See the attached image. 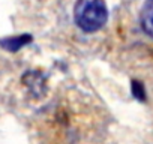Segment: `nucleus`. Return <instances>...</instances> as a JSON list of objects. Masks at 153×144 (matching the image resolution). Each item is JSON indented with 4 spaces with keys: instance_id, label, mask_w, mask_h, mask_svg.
<instances>
[{
    "instance_id": "obj_1",
    "label": "nucleus",
    "mask_w": 153,
    "mask_h": 144,
    "mask_svg": "<svg viewBox=\"0 0 153 144\" xmlns=\"http://www.w3.org/2000/svg\"><path fill=\"white\" fill-rule=\"evenodd\" d=\"M74 18L76 26L87 33L101 30L108 20L105 0H76Z\"/></svg>"
},
{
    "instance_id": "obj_2",
    "label": "nucleus",
    "mask_w": 153,
    "mask_h": 144,
    "mask_svg": "<svg viewBox=\"0 0 153 144\" xmlns=\"http://www.w3.org/2000/svg\"><path fill=\"white\" fill-rule=\"evenodd\" d=\"M140 24L146 35L153 38V0H146L141 12H140Z\"/></svg>"
},
{
    "instance_id": "obj_3",
    "label": "nucleus",
    "mask_w": 153,
    "mask_h": 144,
    "mask_svg": "<svg viewBox=\"0 0 153 144\" xmlns=\"http://www.w3.org/2000/svg\"><path fill=\"white\" fill-rule=\"evenodd\" d=\"M32 36L30 35H18V36H9L5 39H0V47L5 48L6 51H18L20 48H23L24 45L32 42Z\"/></svg>"
},
{
    "instance_id": "obj_4",
    "label": "nucleus",
    "mask_w": 153,
    "mask_h": 144,
    "mask_svg": "<svg viewBox=\"0 0 153 144\" xmlns=\"http://www.w3.org/2000/svg\"><path fill=\"white\" fill-rule=\"evenodd\" d=\"M131 90H132V95H134L138 101H146V90H144L143 83L134 80L132 84H131Z\"/></svg>"
}]
</instances>
